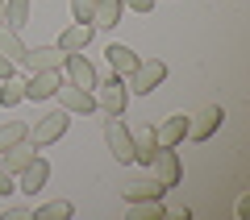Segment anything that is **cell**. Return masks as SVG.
Here are the masks:
<instances>
[{"mask_svg":"<svg viewBox=\"0 0 250 220\" xmlns=\"http://www.w3.org/2000/svg\"><path fill=\"white\" fill-rule=\"evenodd\" d=\"M92 96H96V108L104 116H121L125 112V104H129V88H125V75H108V79H100L96 83V92H92Z\"/></svg>","mask_w":250,"mask_h":220,"instance_id":"cell-1","label":"cell"},{"mask_svg":"<svg viewBox=\"0 0 250 220\" xmlns=\"http://www.w3.org/2000/svg\"><path fill=\"white\" fill-rule=\"evenodd\" d=\"M167 79V62H159V58H142L134 67V75H125V88L129 92H138V96H150L159 83Z\"/></svg>","mask_w":250,"mask_h":220,"instance_id":"cell-2","label":"cell"},{"mask_svg":"<svg viewBox=\"0 0 250 220\" xmlns=\"http://www.w3.org/2000/svg\"><path fill=\"white\" fill-rule=\"evenodd\" d=\"M67 125H71V112L54 108L50 116H38V121L29 125V141H34L38 150H42V146H50V141H59L62 133H67Z\"/></svg>","mask_w":250,"mask_h":220,"instance_id":"cell-3","label":"cell"},{"mask_svg":"<svg viewBox=\"0 0 250 220\" xmlns=\"http://www.w3.org/2000/svg\"><path fill=\"white\" fill-rule=\"evenodd\" d=\"M150 170H154V183L159 187H179L184 183V162H179V154H175V146H163L159 154H154V162H150Z\"/></svg>","mask_w":250,"mask_h":220,"instance_id":"cell-4","label":"cell"},{"mask_svg":"<svg viewBox=\"0 0 250 220\" xmlns=\"http://www.w3.org/2000/svg\"><path fill=\"white\" fill-rule=\"evenodd\" d=\"M104 141H108V150H113V158L121 162V166L134 162V133L121 125V116H108L104 121Z\"/></svg>","mask_w":250,"mask_h":220,"instance_id":"cell-5","label":"cell"},{"mask_svg":"<svg viewBox=\"0 0 250 220\" xmlns=\"http://www.w3.org/2000/svg\"><path fill=\"white\" fill-rule=\"evenodd\" d=\"M54 96H59V108H62V112H71V116L96 112V96H92V92H83V88H75V83H67V79L59 83V92H54Z\"/></svg>","mask_w":250,"mask_h":220,"instance_id":"cell-6","label":"cell"},{"mask_svg":"<svg viewBox=\"0 0 250 220\" xmlns=\"http://www.w3.org/2000/svg\"><path fill=\"white\" fill-rule=\"evenodd\" d=\"M221 121H225L221 104H205L192 121H188V137H192V141H208L217 129H221Z\"/></svg>","mask_w":250,"mask_h":220,"instance_id":"cell-7","label":"cell"},{"mask_svg":"<svg viewBox=\"0 0 250 220\" xmlns=\"http://www.w3.org/2000/svg\"><path fill=\"white\" fill-rule=\"evenodd\" d=\"M62 67H67V75H71V83H75V88L96 92L100 75H96V67H92V62L83 58V50H80V54H67V58H62Z\"/></svg>","mask_w":250,"mask_h":220,"instance_id":"cell-8","label":"cell"},{"mask_svg":"<svg viewBox=\"0 0 250 220\" xmlns=\"http://www.w3.org/2000/svg\"><path fill=\"white\" fill-rule=\"evenodd\" d=\"M34 158H38V146H34L29 137H21L17 146H9V150H0V166L9 170V175H21Z\"/></svg>","mask_w":250,"mask_h":220,"instance_id":"cell-9","label":"cell"},{"mask_svg":"<svg viewBox=\"0 0 250 220\" xmlns=\"http://www.w3.org/2000/svg\"><path fill=\"white\" fill-rule=\"evenodd\" d=\"M92 37H96V25H92V21H75L71 29H62V37L54 46H59L62 54H80V50H88Z\"/></svg>","mask_w":250,"mask_h":220,"instance_id":"cell-10","label":"cell"},{"mask_svg":"<svg viewBox=\"0 0 250 220\" xmlns=\"http://www.w3.org/2000/svg\"><path fill=\"white\" fill-rule=\"evenodd\" d=\"M59 83H62L59 67H50V71H34V79L25 83V100H50L54 92H59Z\"/></svg>","mask_w":250,"mask_h":220,"instance_id":"cell-11","label":"cell"},{"mask_svg":"<svg viewBox=\"0 0 250 220\" xmlns=\"http://www.w3.org/2000/svg\"><path fill=\"white\" fill-rule=\"evenodd\" d=\"M62 58H67V54H62L59 46H34V50H25L21 67H29V71H50V67H62Z\"/></svg>","mask_w":250,"mask_h":220,"instance_id":"cell-12","label":"cell"},{"mask_svg":"<svg viewBox=\"0 0 250 220\" xmlns=\"http://www.w3.org/2000/svg\"><path fill=\"white\" fill-rule=\"evenodd\" d=\"M46 179H50V162L38 154V158L29 162L25 170H21V191H25V195H38V191L46 187Z\"/></svg>","mask_w":250,"mask_h":220,"instance_id":"cell-13","label":"cell"},{"mask_svg":"<svg viewBox=\"0 0 250 220\" xmlns=\"http://www.w3.org/2000/svg\"><path fill=\"white\" fill-rule=\"evenodd\" d=\"M163 146H159V133L146 125V129H138L134 133V162H142V166H150L154 162V154H159Z\"/></svg>","mask_w":250,"mask_h":220,"instance_id":"cell-14","label":"cell"},{"mask_svg":"<svg viewBox=\"0 0 250 220\" xmlns=\"http://www.w3.org/2000/svg\"><path fill=\"white\" fill-rule=\"evenodd\" d=\"M154 133H159V146H179V141L188 137V116H184V112L167 116V121H163Z\"/></svg>","mask_w":250,"mask_h":220,"instance_id":"cell-15","label":"cell"},{"mask_svg":"<svg viewBox=\"0 0 250 220\" xmlns=\"http://www.w3.org/2000/svg\"><path fill=\"white\" fill-rule=\"evenodd\" d=\"M104 58H108V67H113L117 75H134V67L142 62V58H138L134 50H129V46H117V42H113V46L104 50Z\"/></svg>","mask_w":250,"mask_h":220,"instance_id":"cell-16","label":"cell"},{"mask_svg":"<svg viewBox=\"0 0 250 220\" xmlns=\"http://www.w3.org/2000/svg\"><path fill=\"white\" fill-rule=\"evenodd\" d=\"M121 13H125L121 0H96V9H92V25H96V29H113L117 21H121Z\"/></svg>","mask_w":250,"mask_h":220,"instance_id":"cell-17","label":"cell"},{"mask_svg":"<svg viewBox=\"0 0 250 220\" xmlns=\"http://www.w3.org/2000/svg\"><path fill=\"white\" fill-rule=\"evenodd\" d=\"M21 25H29V0H4V29L21 34Z\"/></svg>","mask_w":250,"mask_h":220,"instance_id":"cell-18","label":"cell"},{"mask_svg":"<svg viewBox=\"0 0 250 220\" xmlns=\"http://www.w3.org/2000/svg\"><path fill=\"white\" fill-rule=\"evenodd\" d=\"M25 50H29V46L21 42V34H13V29H4V25H0V54H4V58H9V62H17V67H21Z\"/></svg>","mask_w":250,"mask_h":220,"instance_id":"cell-19","label":"cell"},{"mask_svg":"<svg viewBox=\"0 0 250 220\" xmlns=\"http://www.w3.org/2000/svg\"><path fill=\"white\" fill-rule=\"evenodd\" d=\"M121 195H125V203H129V200H163V195H167V187H159L154 179H150V183H125Z\"/></svg>","mask_w":250,"mask_h":220,"instance_id":"cell-20","label":"cell"},{"mask_svg":"<svg viewBox=\"0 0 250 220\" xmlns=\"http://www.w3.org/2000/svg\"><path fill=\"white\" fill-rule=\"evenodd\" d=\"M129 220H163V200H129Z\"/></svg>","mask_w":250,"mask_h":220,"instance_id":"cell-21","label":"cell"},{"mask_svg":"<svg viewBox=\"0 0 250 220\" xmlns=\"http://www.w3.org/2000/svg\"><path fill=\"white\" fill-rule=\"evenodd\" d=\"M4 88H0V104L4 108H17L21 100H25V79H17V75H9V79H0Z\"/></svg>","mask_w":250,"mask_h":220,"instance_id":"cell-22","label":"cell"},{"mask_svg":"<svg viewBox=\"0 0 250 220\" xmlns=\"http://www.w3.org/2000/svg\"><path fill=\"white\" fill-rule=\"evenodd\" d=\"M34 216H38V220H67V216H75V208H71L67 200H50V203H42Z\"/></svg>","mask_w":250,"mask_h":220,"instance_id":"cell-23","label":"cell"},{"mask_svg":"<svg viewBox=\"0 0 250 220\" xmlns=\"http://www.w3.org/2000/svg\"><path fill=\"white\" fill-rule=\"evenodd\" d=\"M21 137H29V125H25V121H9V125H0V150L17 146Z\"/></svg>","mask_w":250,"mask_h":220,"instance_id":"cell-24","label":"cell"},{"mask_svg":"<svg viewBox=\"0 0 250 220\" xmlns=\"http://www.w3.org/2000/svg\"><path fill=\"white\" fill-rule=\"evenodd\" d=\"M92 9H96V0H71V17L75 21H92Z\"/></svg>","mask_w":250,"mask_h":220,"instance_id":"cell-25","label":"cell"},{"mask_svg":"<svg viewBox=\"0 0 250 220\" xmlns=\"http://www.w3.org/2000/svg\"><path fill=\"white\" fill-rule=\"evenodd\" d=\"M13 191H17V175H9L0 166V195H13Z\"/></svg>","mask_w":250,"mask_h":220,"instance_id":"cell-26","label":"cell"},{"mask_svg":"<svg viewBox=\"0 0 250 220\" xmlns=\"http://www.w3.org/2000/svg\"><path fill=\"white\" fill-rule=\"evenodd\" d=\"M125 9H134V13H150L154 9V0H121Z\"/></svg>","mask_w":250,"mask_h":220,"instance_id":"cell-27","label":"cell"},{"mask_svg":"<svg viewBox=\"0 0 250 220\" xmlns=\"http://www.w3.org/2000/svg\"><path fill=\"white\" fill-rule=\"evenodd\" d=\"M13 71H17V62H9V58H4V54H0V79H9Z\"/></svg>","mask_w":250,"mask_h":220,"instance_id":"cell-28","label":"cell"},{"mask_svg":"<svg viewBox=\"0 0 250 220\" xmlns=\"http://www.w3.org/2000/svg\"><path fill=\"white\" fill-rule=\"evenodd\" d=\"M25 216H29L25 208H9V212H4V220H25Z\"/></svg>","mask_w":250,"mask_h":220,"instance_id":"cell-29","label":"cell"},{"mask_svg":"<svg viewBox=\"0 0 250 220\" xmlns=\"http://www.w3.org/2000/svg\"><path fill=\"white\" fill-rule=\"evenodd\" d=\"M0 25H4V0H0Z\"/></svg>","mask_w":250,"mask_h":220,"instance_id":"cell-30","label":"cell"}]
</instances>
